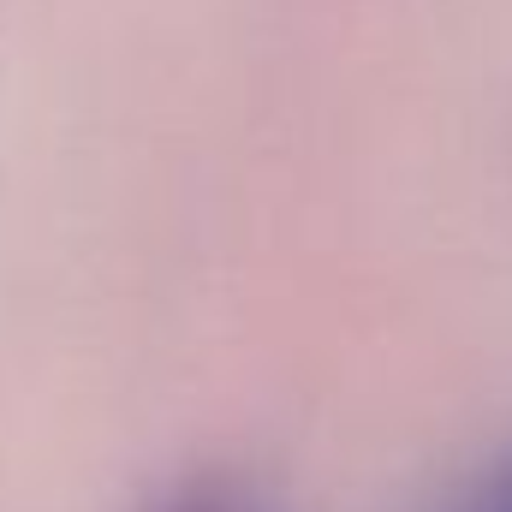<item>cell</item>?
Masks as SVG:
<instances>
[{"label":"cell","instance_id":"6da1fadb","mask_svg":"<svg viewBox=\"0 0 512 512\" xmlns=\"http://www.w3.org/2000/svg\"><path fill=\"white\" fill-rule=\"evenodd\" d=\"M149 512H262V501H251V495L233 489V483H191V489L155 501Z\"/></svg>","mask_w":512,"mask_h":512},{"label":"cell","instance_id":"7a4b0ae2","mask_svg":"<svg viewBox=\"0 0 512 512\" xmlns=\"http://www.w3.org/2000/svg\"><path fill=\"white\" fill-rule=\"evenodd\" d=\"M471 512H512V465L489 483V489H483V495H477V507H471Z\"/></svg>","mask_w":512,"mask_h":512}]
</instances>
